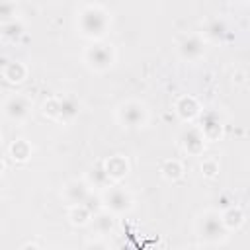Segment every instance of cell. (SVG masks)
Listing matches in <instances>:
<instances>
[{"label": "cell", "instance_id": "cell-24", "mask_svg": "<svg viewBox=\"0 0 250 250\" xmlns=\"http://www.w3.org/2000/svg\"><path fill=\"white\" fill-rule=\"evenodd\" d=\"M201 170H203L207 176H215V172H217V166H215V162H209V160H207V162L201 166Z\"/></svg>", "mask_w": 250, "mask_h": 250}, {"label": "cell", "instance_id": "cell-6", "mask_svg": "<svg viewBox=\"0 0 250 250\" xmlns=\"http://www.w3.org/2000/svg\"><path fill=\"white\" fill-rule=\"evenodd\" d=\"M29 100L21 94H16L12 98H8V102L4 104V113L10 121H23L29 115Z\"/></svg>", "mask_w": 250, "mask_h": 250}, {"label": "cell", "instance_id": "cell-3", "mask_svg": "<svg viewBox=\"0 0 250 250\" xmlns=\"http://www.w3.org/2000/svg\"><path fill=\"white\" fill-rule=\"evenodd\" d=\"M84 61L86 64L92 68V70H98V72H104L107 70L113 61H115V53L111 49V45H105V43H94L86 49L84 53Z\"/></svg>", "mask_w": 250, "mask_h": 250}, {"label": "cell", "instance_id": "cell-19", "mask_svg": "<svg viewBox=\"0 0 250 250\" xmlns=\"http://www.w3.org/2000/svg\"><path fill=\"white\" fill-rule=\"evenodd\" d=\"M16 6H14V2H10V0H0V25H4V23H8V21H12V20H16Z\"/></svg>", "mask_w": 250, "mask_h": 250}, {"label": "cell", "instance_id": "cell-21", "mask_svg": "<svg viewBox=\"0 0 250 250\" xmlns=\"http://www.w3.org/2000/svg\"><path fill=\"white\" fill-rule=\"evenodd\" d=\"M178 113H180L184 119L193 117V115L197 113V105H195V102H193L191 98H184V100L178 104Z\"/></svg>", "mask_w": 250, "mask_h": 250}, {"label": "cell", "instance_id": "cell-2", "mask_svg": "<svg viewBox=\"0 0 250 250\" xmlns=\"http://www.w3.org/2000/svg\"><path fill=\"white\" fill-rule=\"evenodd\" d=\"M227 227L221 219L219 213L215 211H207L199 217L197 221V236L201 238V242H207V244H217L221 240L227 238Z\"/></svg>", "mask_w": 250, "mask_h": 250}, {"label": "cell", "instance_id": "cell-25", "mask_svg": "<svg viewBox=\"0 0 250 250\" xmlns=\"http://www.w3.org/2000/svg\"><path fill=\"white\" fill-rule=\"evenodd\" d=\"M2 170H4V164H2V160H0V174H2Z\"/></svg>", "mask_w": 250, "mask_h": 250}, {"label": "cell", "instance_id": "cell-15", "mask_svg": "<svg viewBox=\"0 0 250 250\" xmlns=\"http://www.w3.org/2000/svg\"><path fill=\"white\" fill-rule=\"evenodd\" d=\"M25 74H27V70H25V66H23L21 62H12V64H8V68L4 70V76H6L10 82H21V80L25 78Z\"/></svg>", "mask_w": 250, "mask_h": 250}, {"label": "cell", "instance_id": "cell-16", "mask_svg": "<svg viewBox=\"0 0 250 250\" xmlns=\"http://www.w3.org/2000/svg\"><path fill=\"white\" fill-rule=\"evenodd\" d=\"M90 219H92V213H90L82 203L72 205V209H70V221H72L74 225H86Z\"/></svg>", "mask_w": 250, "mask_h": 250}, {"label": "cell", "instance_id": "cell-1", "mask_svg": "<svg viewBox=\"0 0 250 250\" xmlns=\"http://www.w3.org/2000/svg\"><path fill=\"white\" fill-rule=\"evenodd\" d=\"M107 27H109V18L98 6H88L78 16V29L84 37L100 39V37L105 35Z\"/></svg>", "mask_w": 250, "mask_h": 250}, {"label": "cell", "instance_id": "cell-26", "mask_svg": "<svg viewBox=\"0 0 250 250\" xmlns=\"http://www.w3.org/2000/svg\"><path fill=\"white\" fill-rule=\"evenodd\" d=\"M238 2H244V0H238Z\"/></svg>", "mask_w": 250, "mask_h": 250}, {"label": "cell", "instance_id": "cell-17", "mask_svg": "<svg viewBox=\"0 0 250 250\" xmlns=\"http://www.w3.org/2000/svg\"><path fill=\"white\" fill-rule=\"evenodd\" d=\"M2 35H4L6 39L16 41V39H20V37L23 35V25H21L20 21L12 20V21H8V23L2 25Z\"/></svg>", "mask_w": 250, "mask_h": 250}, {"label": "cell", "instance_id": "cell-11", "mask_svg": "<svg viewBox=\"0 0 250 250\" xmlns=\"http://www.w3.org/2000/svg\"><path fill=\"white\" fill-rule=\"evenodd\" d=\"M201 135L209 141L217 139V135H221V121L217 117V113L213 111H207L205 115H201Z\"/></svg>", "mask_w": 250, "mask_h": 250}, {"label": "cell", "instance_id": "cell-23", "mask_svg": "<svg viewBox=\"0 0 250 250\" xmlns=\"http://www.w3.org/2000/svg\"><path fill=\"white\" fill-rule=\"evenodd\" d=\"M12 154H14V158H18V160H25V158L29 156V146H27V143H25V141H16V145L12 146Z\"/></svg>", "mask_w": 250, "mask_h": 250}, {"label": "cell", "instance_id": "cell-7", "mask_svg": "<svg viewBox=\"0 0 250 250\" xmlns=\"http://www.w3.org/2000/svg\"><path fill=\"white\" fill-rule=\"evenodd\" d=\"M203 41H201V37H197V35H189V37H184L182 41H180V45H178V53H180V57L182 59H186V61H197L201 55H203Z\"/></svg>", "mask_w": 250, "mask_h": 250}, {"label": "cell", "instance_id": "cell-9", "mask_svg": "<svg viewBox=\"0 0 250 250\" xmlns=\"http://www.w3.org/2000/svg\"><path fill=\"white\" fill-rule=\"evenodd\" d=\"M64 199L70 203V205H78V203H84V199L88 197V184L84 182H78V180H72L64 186Z\"/></svg>", "mask_w": 250, "mask_h": 250}, {"label": "cell", "instance_id": "cell-12", "mask_svg": "<svg viewBox=\"0 0 250 250\" xmlns=\"http://www.w3.org/2000/svg\"><path fill=\"white\" fill-rule=\"evenodd\" d=\"M104 168H105L109 180H119V178H123V176L129 172V164H127V160H125L123 156H111V158L105 162Z\"/></svg>", "mask_w": 250, "mask_h": 250}, {"label": "cell", "instance_id": "cell-13", "mask_svg": "<svg viewBox=\"0 0 250 250\" xmlns=\"http://www.w3.org/2000/svg\"><path fill=\"white\" fill-rule=\"evenodd\" d=\"M203 33H205V37L211 39V41H221V39L227 35V25H225V21H221V20H211V21L205 23Z\"/></svg>", "mask_w": 250, "mask_h": 250}, {"label": "cell", "instance_id": "cell-4", "mask_svg": "<svg viewBox=\"0 0 250 250\" xmlns=\"http://www.w3.org/2000/svg\"><path fill=\"white\" fill-rule=\"evenodd\" d=\"M117 121L127 129L143 127L146 123V109L139 102H125L117 109Z\"/></svg>", "mask_w": 250, "mask_h": 250}, {"label": "cell", "instance_id": "cell-27", "mask_svg": "<svg viewBox=\"0 0 250 250\" xmlns=\"http://www.w3.org/2000/svg\"><path fill=\"white\" fill-rule=\"evenodd\" d=\"M0 141H2V137H0Z\"/></svg>", "mask_w": 250, "mask_h": 250}, {"label": "cell", "instance_id": "cell-18", "mask_svg": "<svg viewBox=\"0 0 250 250\" xmlns=\"http://www.w3.org/2000/svg\"><path fill=\"white\" fill-rule=\"evenodd\" d=\"M94 225H96V230L98 232H102V234H105V232H109L111 229H113V219L109 217V213L105 215V213H96L94 215Z\"/></svg>", "mask_w": 250, "mask_h": 250}, {"label": "cell", "instance_id": "cell-22", "mask_svg": "<svg viewBox=\"0 0 250 250\" xmlns=\"http://www.w3.org/2000/svg\"><path fill=\"white\" fill-rule=\"evenodd\" d=\"M162 174H164V178H168V180H178V178L182 176V166H180V162H176V160L166 162V164L162 166Z\"/></svg>", "mask_w": 250, "mask_h": 250}, {"label": "cell", "instance_id": "cell-14", "mask_svg": "<svg viewBox=\"0 0 250 250\" xmlns=\"http://www.w3.org/2000/svg\"><path fill=\"white\" fill-rule=\"evenodd\" d=\"M221 219H223V223H225V227H227V229H232V227L236 229V227H240V225H242L244 215H242V211H240L238 207H230V209H229Z\"/></svg>", "mask_w": 250, "mask_h": 250}, {"label": "cell", "instance_id": "cell-5", "mask_svg": "<svg viewBox=\"0 0 250 250\" xmlns=\"http://www.w3.org/2000/svg\"><path fill=\"white\" fill-rule=\"evenodd\" d=\"M102 203H104V207H105L107 211H111V213H115V215H121V213H125V211L131 209L133 199H131V195H129L125 189H121V188H107L105 193H104Z\"/></svg>", "mask_w": 250, "mask_h": 250}, {"label": "cell", "instance_id": "cell-20", "mask_svg": "<svg viewBox=\"0 0 250 250\" xmlns=\"http://www.w3.org/2000/svg\"><path fill=\"white\" fill-rule=\"evenodd\" d=\"M90 182H92L96 188H104V186H107V182H111V180H109V176H107V172H105L104 166H96V168H92V172H90Z\"/></svg>", "mask_w": 250, "mask_h": 250}, {"label": "cell", "instance_id": "cell-10", "mask_svg": "<svg viewBox=\"0 0 250 250\" xmlns=\"http://www.w3.org/2000/svg\"><path fill=\"white\" fill-rule=\"evenodd\" d=\"M203 141H205V137H203V135H201V131H199V129H195V127L186 129V131H184V135H182L184 148H186L189 154H199V152L203 150Z\"/></svg>", "mask_w": 250, "mask_h": 250}, {"label": "cell", "instance_id": "cell-8", "mask_svg": "<svg viewBox=\"0 0 250 250\" xmlns=\"http://www.w3.org/2000/svg\"><path fill=\"white\" fill-rule=\"evenodd\" d=\"M78 111H80V104H78L74 98L66 96V98H62V100H57V107L51 109L49 113H51L53 117L62 119V121H70V119H74V117L78 115Z\"/></svg>", "mask_w": 250, "mask_h": 250}]
</instances>
